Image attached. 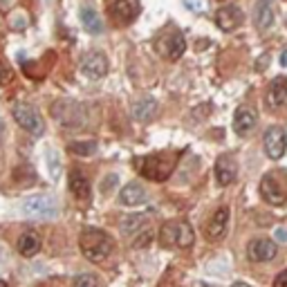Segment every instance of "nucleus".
Returning a JSON list of instances; mask_svg holds the SVG:
<instances>
[{"mask_svg":"<svg viewBox=\"0 0 287 287\" xmlns=\"http://www.w3.org/2000/svg\"><path fill=\"white\" fill-rule=\"evenodd\" d=\"M79 247L90 262H103L113 254L115 240L101 229H83L79 236Z\"/></svg>","mask_w":287,"mask_h":287,"instance_id":"1","label":"nucleus"},{"mask_svg":"<svg viewBox=\"0 0 287 287\" xmlns=\"http://www.w3.org/2000/svg\"><path fill=\"white\" fill-rule=\"evenodd\" d=\"M276 240L269 238H256L249 242L247 247V256L251 262H267L272 258H276Z\"/></svg>","mask_w":287,"mask_h":287,"instance_id":"9","label":"nucleus"},{"mask_svg":"<svg viewBox=\"0 0 287 287\" xmlns=\"http://www.w3.org/2000/svg\"><path fill=\"white\" fill-rule=\"evenodd\" d=\"M11 115H14L16 124H18L23 130H27L29 135H34V137H40V135L45 133V121H43V117H40L38 110L32 108V105H27V103H16L14 110H11Z\"/></svg>","mask_w":287,"mask_h":287,"instance_id":"6","label":"nucleus"},{"mask_svg":"<svg viewBox=\"0 0 287 287\" xmlns=\"http://www.w3.org/2000/svg\"><path fill=\"white\" fill-rule=\"evenodd\" d=\"M242 20H245V14L236 5H225V7H220L215 11V25L222 32H233V29H238L242 25Z\"/></svg>","mask_w":287,"mask_h":287,"instance_id":"10","label":"nucleus"},{"mask_svg":"<svg viewBox=\"0 0 287 287\" xmlns=\"http://www.w3.org/2000/svg\"><path fill=\"white\" fill-rule=\"evenodd\" d=\"M260 195L265 197V200L269 204H276V207H280V204H285V191L280 189L278 180L274 178V175H265V178L260 180Z\"/></svg>","mask_w":287,"mask_h":287,"instance_id":"16","label":"nucleus"},{"mask_svg":"<svg viewBox=\"0 0 287 287\" xmlns=\"http://www.w3.org/2000/svg\"><path fill=\"white\" fill-rule=\"evenodd\" d=\"M117 186V175H108V178L103 180V184H101V191L103 193H110Z\"/></svg>","mask_w":287,"mask_h":287,"instance_id":"32","label":"nucleus"},{"mask_svg":"<svg viewBox=\"0 0 287 287\" xmlns=\"http://www.w3.org/2000/svg\"><path fill=\"white\" fill-rule=\"evenodd\" d=\"M108 14L115 18V23L128 25V23H133L137 18L139 5H137V0H113L108 7Z\"/></svg>","mask_w":287,"mask_h":287,"instance_id":"11","label":"nucleus"},{"mask_svg":"<svg viewBox=\"0 0 287 287\" xmlns=\"http://www.w3.org/2000/svg\"><path fill=\"white\" fill-rule=\"evenodd\" d=\"M3 137H5V121L0 119V144H3Z\"/></svg>","mask_w":287,"mask_h":287,"instance_id":"37","label":"nucleus"},{"mask_svg":"<svg viewBox=\"0 0 287 287\" xmlns=\"http://www.w3.org/2000/svg\"><path fill=\"white\" fill-rule=\"evenodd\" d=\"M274 240H276V242H287V229L285 227H276V231H274Z\"/></svg>","mask_w":287,"mask_h":287,"instance_id":"33","label":"nucleus"},{"mask_svg":"<svg viewBox=\"0 0 287 287\" xmlns=\"http://www.w3.org/2000/svg\"><path fill=\"white\" fill-rule=\"evenodd\" d=\"M11 77H14V72H11V68L7 65L5 61H0V85H7Z\"/></svg>","mask_w":287,"mask_h":287,"instance_id":"30","label":"nucleus"},{"mask_svg":"<svg viewBox=\"0 0 287 287\" xmlns=\"http://www.w3.org/2000/svg\"><path fill=\"white\" fill-rule=\"evenodd\" d=\"M20 211L29 218H56L58 215V202L52 195H29L23 200Z\"/></svg>","mask_w":287,"mask_h":287,"instance_id":"4","label":"nucleus"},{"mask_svg":"<svg viewBox=\"0 0 287 287\" xmlns=\"http://www.w3.org/2000/svg\"><path fill=\"white\" fill-rule=\"evenodd\" d=\"M81 72L87 79H103L108 74V58L101 52H90L83 61H81Z\"/></svg>","mask_w":287,"mask_h":287,"instance_id":"12","label":"nucleus"},{"mask_svg":"<svg viewBox=\"0 0 287 287\" xmlns=\"http://www.w3.org/2000/svg\"><path fill=\"white\" fill-rule=\"evenodd\" d=\"M146 225H148V222H146V218H144L142 213H133V215H126V218L119 222V229H121L124 236H130L133 238L135 233L142 231Z\"/></svg>","mask_w":287,"mask_h":287,"instance_id":"23","label":"nucleus"},{"mask_svg":"<svg viewBox=\"0 0 287 287\" xmlns=\"http://www.w3.org/2000/svg\"><path fill=\"white\" fill-rule=\"evenodd\" d=\"M160 52L164 54V58H168V61H178V58L186 52V40L182 36V32L168 34V36L160 43Z\"/></svg>","mask_w":287,"mask_h":287,"instance_id":"15","label":"nucleus"},{"mask_svg":"<svg viewBox=\"0 0 287 287\" xmlns=\"http://www.w3.org/2000/svg\"><path fill=\"white\" fill-rule=\"evenodd\" d=\"M52 117L63 128H81L85 124V110L83 105L74 101H56L52 105Z\"/></svg>","mask_w":287,"mask_h":287,"instance_id":"5","label":"nucleus"},{"mask_svg":"<svg viewBox=\"0 0 287 287\" xmlns=\"http://www.w3.org/2000/svg\"><path fill=\"white\" fill-rule=\"evenodd\" d=\"M137 171L144 180L150 182H164L175 171V157L171 155H148L144 160H137Z\"/></svg>","mask_w":287,"mask_h":287,"instance_id":"3","label":"nucleus"},{"mask_svg":"<svg viewBox=\"0 0 287 287\" xmlns=\"http://www.w3.org/2000/svg\"><path fill=\"white\" fill-rule=\"evenodd\" d=\"M11 5H14V0H0V11H9Z\"/></svg>","mask_w":287,"mask_h":287,"instance_id":"35","label":"nucleus"},{"mask_svg":"<svg viewBox=\"0 0 287 287\" xmlns=\"http://www.w3.org/2000/svg\"><path fill=\"white\" fill-rule=\"evenodd\" d=\"M119 202L124 204V207H139V204H144L146 202L144 186L137 184V182L126 184L124 189H121V193H119Z\"/></svg>","mask_w":287,"mask_h":287,"instance_id":"18","label":"nucleus"},{"mask_svg":"<svg viewBox=\"0 0 287 287\" xmlns=\"http://www.w3.org/2000/svg\"><path fill=\"white\" fill-rule=\"evenodd\" d=\"M45 157H48V166H50L52 178H58V173H61V162H58V153L50 148L48 153H45Z\"/></svg>","mask_w":287,"mask_h":287,"instance_id":"28","label":"nucleus"},{"mask_svg":"<svg viewBox=\"0 0 287 287\" xmlns=\"http://www.w3.org/2000/svg\"><path fill=\"white\" fill-rule=\"evenodd\" d=\"M262 144H265V153L272 160H280L287 148V135L280 126H269L262 135Z\"/></svg>","mask_w":287,"mask_h":287,"instance_id":"8","label":"nucleus"},{"mask_svg":"<svg viewBox=\"0 0 287 287\" xmlns=\"http://www.w3.org/2000/svg\"><path fill=\"white\" fill-rule=\"evenodd\" d=\"M74 287H97V278L92 274H79L74 278Z\"/></svg>","mask_w":287,"mask_h":287,"instance_id":"29","label":"nucleus"},{"mask_svg":"<svg viewBox=\"0 0 287 287\" xmlns=\"http://www.w3.org/2000/svg\"><path fill=\"white\" fill-rule=\"evenodd\" d=\"M70 191H72L74 197H79V200H87V197H90V180L85 178V173L77 171V168L70 173Z\"/></svg>","mask_w":287,"mask_h":287,"instance_id":"22","label":"nucleus"},{"mask_svg":"<svg viewBox=\"0 0 287 287\" xmlns=\"http://www.w3.org/2000/svg\"><path fill=\"white\" fill-rule=\"evenodd\" d=\"M133 238H135V240H133L135 247H146V245L150 242V238H153V229H150V227L146 225L144 229H142V231H137Z\"/></svg>","mask_w":287,"mask_h":287,"instance_id":"26","label":"nucleus"},{"mask_svg":"<svg viewBox=\"0 0 287 287\" xmlns=\"http://www.w3.org/2000/svg\"><path fill=\"white\" fill-rule=\"evenodd\" d=\"M269 103L276 105V108H283L287 105V77H276L269 83Z\"/></svg>","mask_w":287,"mask_h":287,"instance_id":"21","label":"nucleus"},{"mask_svg":"<svg viewBox=\"0 0 287 287\" xmlns=\"http://www.w3.org/2000/svg\"><path fill=\"white\" fill-rule=\"evenodd\" d=\"M157 238H160V245L164 249H186L193 245L195 233L186 220H166Z\"/></svg>","mask_w":287,"mask_h":287,"instance_id":"2","label":"nucleus"},{"mask_svg":"<svg viewBox=\"0 0 287 287\" xmlns=\"http://www.w3.org/2000/svg\"><path fill=\"white\" fill-rule=\"evenodd\" d=\"M0 287H9L7 283H5V280H0Z\"/></svg>","mask_w":287,"mask_h":287,"instance_id":"39","label":"nucleus"},{"mask_svg":"<svg viewBox=\"0 0 287 287\" xmlns=\"http://www.w3.org/2000/svg\"><path fill=\"white\" fill-rule=\"evenodd\" d=\"M213 173H215V180H218L220 186H229L238 175V164L231 155H220L218 160H215Z\"/></svg>","mask_w":287,"mask_h":287,"instance_id":"14","label":"nucleus"},{"mask_svg":"<svg viewBox=\"0 0 287 287\" xmlns=\"http://www.w3.org/2000/svg\"><path fill=\"white\" fill-rule=\"evenodd\" d=\"M157 113H160V103H157L153 97H142L139 101H135V105H133V117L137 121H142V124L153 121L157 117Z\"/></svg>","mask_w":287,"mask_h":287,"instance_id":"17","label":"nucleus"},{"mask_svg":"<svg viewBox=\"0 0 287 287\" xmlns=\"http://www.w3.org/2000/svg\"><path fill=\"white\" fill-rule=\"evenodd\" d=\"M184 3V7L193 11V14H197V11H204V7H207V3L204 0H182Z\"/></svg>","mask_w":287,"mask_h":287,"instance_id":"31","label":"nucleus"},{"mask_svg":"<svg viewBox=\"0 0 287 287\" xmlns=\"http://www.w3.org/2000/svg\"><path fill=\"white\" fill-rule=\"evenodd\" d=\"M231 287H251V285H247V283H233Z\"/></svg>","mask_w":287,"mask_h":287,"instance_id":"38","label":"nucleus"},{"mask_svg":"<svg viewBox=\"0 0 287 287\" xmlns=\"http://www.w3.org/2000/svg\"><path fill=\"white\" fill-rule=\"evenodd\" d=\"M254 23L258 29H269L274 25V7L269 0H258L256 3V9H254Z\"/></svg>","mask_w":287,"mask_h":287,"instance_id":"19","label":"nucleus"},{"mask_svg":"<svg viewBox=\"0 0 287 287\" xmlns=\"http://www.w3.org/2000/svg\"><path fill=\"white\" fill-rule=\"evenodd\" d=\"M285 25H287V18H285Z\"/></svg>","mask_w":287,"mask_h":287,"instance_id":"40","label":"nucleus"},{"mask_svg":"<svg viewBox=\"0 0 287 287\" xmlns=\"http://www.w3.org/2000/svg\"><path fill=\"white\" fill-rule=\"evenodd\" d=\"M68 148H70V153L81 155V157H90V155L97 153V144L95 142H72Z\"/></svg>","mask_w":287,"mask_h":287,"instance_id":"25","label":"nucleus"},{"mask_svg":"<svg viewBox=\"0 0 287 287\" xmlns=\"http://www.w3.org/2000/svg\"><path fill=\"white\" fill-rule=\"evenodd\" d=\"M227 229H229V209L220 207V209H215V213L204 225V238L209 242H220L227 236Z\"/></svg>","mask_w":287,"mask_h":287,"instance_id":"7","label":"nucleus"},{"mask_svg":"<svg viewBox=\"0 0 287 287\" xmlns=\"http://www.w3.org/2000/svg\"><path fill=\"white\" fill-rule=\"evenodd\" d=\"M27 25H29V20H27L25 11H18V14H14L9 18V27L16 29V32H23V29H27Z\"/></svg>","mask_w":287,"mask_h":287,"instance_id":"27","label":"nucleus"},{"mask_svg":"<svg viewBox=\"0 0 287 287\" xmlns=\"http://www.w3.org/2000/svg\"><path fill=\"white\" fill-rule=\"evenodd\" d=\"M18 251H20V256H25V258H34V256L40 251V236L36 231L27 229L18 238Z\"/></svg>","mask_w":287,"mask_h":287,"instance_id":"20","label":"nucleus"},{"mask_svg":"<svg viewBox=\"0 0 287 287\" xmlns=\"http://www.w3.org/2000/svg\"><path fill=\"white\" fill-rule=\"evenodd\" d=\"M280 65L287 68V50H283V54H280Z\"/></svg>","mask_w":287,"mask_h":287,"instance_id":"36","label":"nucleus"},{"mask_svg":"<svg viewBox=\"0 0 287 287\" xmlns=\"http://www.w3.org/2000/svg\"><path fill=\"white\" fill-rule=\"evenodd\" d=\"M256 124H258V115H256L254 108H247V105H240L233 115V130H236L240 137H247L249 133H254Z\"/></svg>","mask_w":287,"mask_h":287,"instance_id":"13","label":"nucleus"},{"mask_svg":"<svg viewBox=\"0 0 287 287\" xmlns=\"http://www.w3.org/2000/svg\"><path fill=\"white\" fill-rule=\"evenodd\" d=\"M274 287H287V269H285V272H280L278 276H276V280H274Z\"/></svg>","mask_w":287,"mask_h":287,"instance_id":"34","label":"nucleus"},{"mask_svg":"<svg viewBox=\"0 0 287 287\" xmlns=\"http://www.w3.org/2000/svg\"><path fill=\"white\" fill-rule=\"evenodd\" d=\"M81 25H83L90 34H101L103 32V20L99 18V14L92 7L81 9Z\"/></svg>","mask_w":287,"mask_h":287,"instance_id":"24","label":"nucleus"}]
</instances>
